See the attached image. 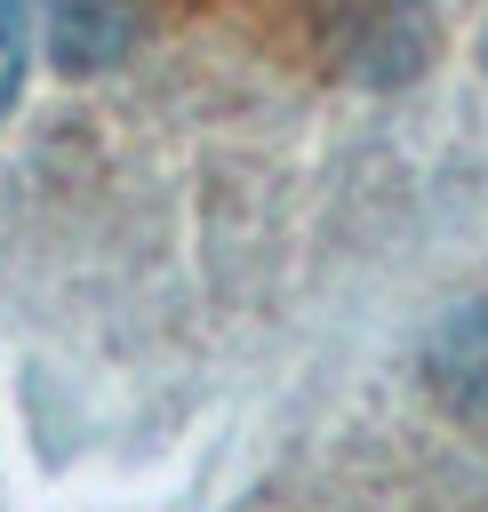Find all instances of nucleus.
<instances>
[{
  "label": "nucleus",
  "mask_w": 488,
  "mask_h": 512,
  "mask_svg": "<svg viewBox=\"0 0 488 512\" xmlns=\"http://www.w3.org/2000/svg\"><path fill=\"white\" fill-rule=\"evenodd\" d=\"M48 32H56L64 64H104V56L128 48L136 0H48Z\"/></svg>",
  "instance_id": "nucleus-1"
},
{
  "label": "nucleus",
  "mask_w": 488,
  "mask_h": 512,
  "mask_svg": "<svg viewBox=\"0 0 488 512\" xmlns=\"http://www.w3.org/2000/svg\"><path fill=\"white\" fill-rule=\"evenodd\" d=\"M24 88V0H0V120Z\"/></svg>",
  "instance_id": "nucleus-2"
}]
</instances>
